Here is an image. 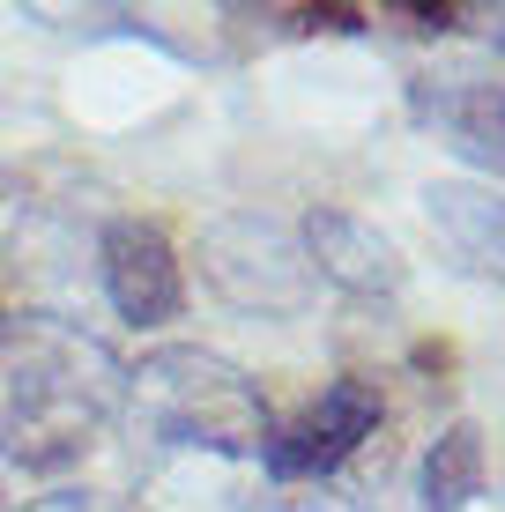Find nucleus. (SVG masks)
<instances>
[{"label": "nucleus", "instance_id": "obj_1", "mask_svg": "<svg viewBox=\"0 0 505 512\" xmlns=\"http://www.w3.org/2000/svg\"><path fill=\"white\" fill-rule=\"evenodd\" d=\"M104 409H112V386L90 342L60 327H30L23 342L0 349V453L52 468L90 446Z\"/></svg>", "mask_w": 505, "mask_h": 512}, {"label": "nucleus", "instance_id": "obj_6", "mask_svg": "<svg viewBox=\"0 0 505 512\" xmlns=\"http://www.w3.org/2000/svg\"><path fill=\"white\" fill-rule=\"evenodd\" d=\"M468 498H483V438L454 423L424 461V512H461Z\"/></svg>", "mask_w": 505, "mask_h": 512}, {"label": "nucleus", "instance_id": "obj_3", "mask_svg": "<svg viewBox=\"0 0 505 512\" xmlns=\"http://www.w3.org/2000/svg\"><path fill=\"white\" fill-rule=\"evenodd\" d=\"M379 416H387V401H379L372 379H335L290 431L268 438V468L283 475V483H298V475H335L364 438L379 431Z\"/></svg>", "mask_w": 505, "mask_h": 512}, {"label": "nucleus", "instance_id": "obj_4", "mask_svg": "<svg viewBox=\"0 0 505 512\" xmlns=\"http://www.w3.org/2000/svg\"><path fill=\"white\" fill-rule=\"evenodd\" d=\"M424 112L439 119V134L461 156L505 171V90H491V82L483 90H439V97H424Z\"/></svg>", "mask_w": 505, "mask_h": 512}, {"label": "nucleus", "instance_id": "obj_2", "mask_svg": "<svg viewBox=\"0 0 505 512\" xmlns=\"http://www.w3.org/2000/svg\"><path fill=\"white\" fill-rule=\"evenodd\" d=\"M104 260V297H112V312L127 327H171L186 312V275H179V253H171V238L156 231L142 216H119L112 231L97 245Z\"/></svg>", "mask_w": 505, "mask_h": 512}, {"label": "nucleus", "instance_id": "obj_5", "mask_svg": "<svg viewBox=\"0 0 505 512\" xmlns=\"http://www.w3.org/2000/svg\"><path fill=\"white\" fill-rule=\"evenodd\" d=\"M431 216L454 231V245L476 268L505 275V201H491V193H468V186H439L431 193Z\"/></svg>", "mask_w": 505, "mask_h": 512}]
</instances>
